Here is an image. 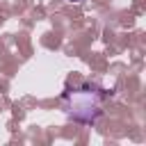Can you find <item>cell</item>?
<instances>
[{"instance_id":"6da1fadb","label":"cell","mask_w":146,"mask_h":146,"mask_svg":"<svg viewBox=\"0 0 146 146\" xmlns=\"http://www.w3.org/2000/svg\"><path fill=\"white\" fill-rule=\"evenodd\" d=\"M68 2H80V0H68Z\"/></svg>"}]
</instances>
